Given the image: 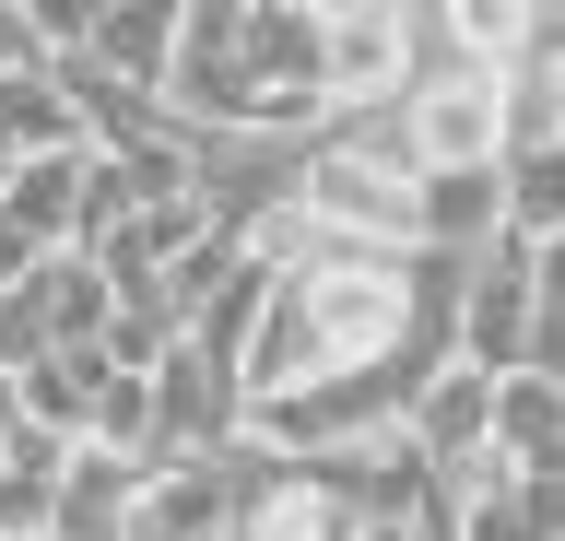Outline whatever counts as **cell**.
Wrapping results in <instances>:
<instances>
[{
    "instance_id": "6da1fadb",
    "label": "cell",
    "mask_w": 565,
    "mask_h": 541,
    "mask_svg": "<svg viewBox=\"0 0 565 541\" xmlns=\"http://www.w3.org/2000/svg\"><path fill=\"white\" fill-rule=\"evenodd\" d=\"M459 271L424 248H330L271 283V318L247 342V424L307 389H424L448 365Z\"/></svg>"
},
{
    "instance_id": "7a4b0ae2",
    "label": "cell",
    "mask_w": 565,
    "mask_h": 541,
    "mask_svg": "<svg viewBox=\"0 0 565 541\" xmlns=\"http://www.w3.org/2000/svg\"><path fill=\"white\" fill-rule=\"evenodd\" d=\"M342 248H413V213H424V165L401 142V107L388 118H330L307 142V188H295Z\"/></svg>"
},
{
    "instance_id": "3957f363",
    "label": "cell",
    "mask_w": 565,
    "mask_h": 541,
    "mask_svg": "<svg viewBox=\"0 0 565 541\" xmlns=\"http://www.w3.org/2000/svg\"><path fill=\"white\" fill-rule=\"evenodd\" d=\"M401 142H413L424 177H483V165H507V72L448 59L436 12H424V83L401 95Z\"/></svg>"
},
{
    "instance_id": "277c9868",
    "label": "cell",
    "mask_w": 565,
    "mask_h": 541,
    "mask_svg": "<svg viewBox=\"0 0 565 541\" xmlns=\"http://www.w3.org/2000/svg\"><path fill=\"white\" fill-rule=\"evenodd\" d=\"M318 83L330 118H388L424 83V0H318Z\"/></svg>"
},
{
    "instance_id": "5b68a950",
    "label": "cell",
    "mask_w": 565,
    "mask_h": 541,
    "mask_svg": "<svg viewBox=\"0 0 565 541\" xmlns=\"http://www.w3.org/2000/svg\"><path fill=\"white\" fill-rule=\"evenodd\" d=\"M106 329H118V283L71 248V259H47L35 283L0 294V377H24V365H47V354H83Z\"/></svg>"
},
{
    "instance_id": "8992f818",
    "label": "cell",
    "mask_w": 565,
    "mask_h": 541,
    "mask_svg": "<svg viewBox=\"0 0 565 541\" xmlns=\"http://www.w3.org/2000/svg\"><path fill=\"white\" fill-rule=\"evenodd\" d=\"M448 354L483 365V377H519V365L542 354V271H530V236H507V248H483L471 271H459Z\"/></svg>"
},
{
    "instance_id": "52a82bcc",
    "label": "cell",
    "mask_w": 565,
    "mask_h": 541,
    "mask_svg": "<svg viewBox=\"0 0 565 541\" xmlns=\"http://www.w3.org/2000/svg\"><path fill=\"white\" fill-rule=\"evenodd\" d=\"M166 118L177 130H259L247 95V0H189V36L166 72Z\"/></svg>"
},
{
    "instance_id": "ba28073f",
    "label": "cell",
    "mask_w": 565,
    "mask_h": 541,
    "mask_svg": "<svg viewBox=\"0 0 565 541\" xmlns=\"http://www.w3.org/2000/svg\"><path fill=\"white\" fill-rule=\"evenodd\" d=\"M247 447V377L201 342L153 365V459H236Z\"/></svg>"
},
{
    "instance_id": "9c48e42d",
    "label": "cell",
    "mask_w": 565,
    "mask_h": 541,
    "mask_svg": "<svg viewBox=\"0 0 565 541\" xmlns=\"http://www.w3.org/2000/svg\"><path fill=\"white\" fill-rule=\"evenodd\" d=\"M236 483H247V495H236V541H365L353 495H342L318 459H282V447H259V435H247Z\"/></svg>"
},
{
    "instance_id": "30bf717a",
    "label": "cell",
    "mask_w": 565,
    "mask_h": 541,
    "mask_svg": "<svg viewBox=\"0 0 565 541\" xmlns=\"http://www.w3.org/2000/svg\"><path fill=\"white\" fill-rule=\"evenodd\" d=\"M494 389H507V377H483V365H459V354L424 377V400H413V447L436 459V495H448L471 459H494Z\"/></svg>"
},
{
    "instance_id": "8fae6325",
    "label": "cell",
    "mask_w": 565,
    "mask_h": 541,
    "mask_svg": "<svg viewBox=\"0 0 565 541\" xmlns=\"http://www.w3.org/2000/svg\"><path fill=\"white\" fill-rule=\"evenodd\" d=\"M177 36H189V0H106V12H95V36H83V59H95L106 83H141V95H166Z\"/></svg>"
},
{
    "instance_id": "7c38bea8",
    "label": "cell",
    "mask_w": 565,
    "mask_h": 541,
    "mask_svg": "<svg viewBox=\"0 0 565 541\" xmlns=\"http://www.w3.org/2000/svg\"><path fill=\"white\" fill-rule=\"evenodd\" d=\"M12 389H24V424L71 435V447H95V412H106V389H118V354H106V342H83V354H47V365H24Z\"/></svg>"
},
{
    "instance_id": "4fadbf2b",
    "label": "cell",
    "mask_w": 565,
    "mask_h": 541,
    "mask_svg": "<svg viewBox=\"0 0 565 541\" xmlns=\"http://www.w3.org/2000/svg\"><path fill=\"white\" fill-rule=\"evenodd\" d=\"M494 459L507 470H565V389L542 365H519V377L494 389Z\"/></svg>"
},
{
    "instance_id": "5bb4252c",
    "label": "cell",
    "mask_w": 565,
    "mask_h": 541,
    "mask_svg": "<svg viewBox=\"0 0 565 541\" xmlns=\"http://www.w3.org/2000/svg\"><path fill=\"white\" fill-rule=\"evenodd\" d=\"M459 541H565V470H507L459 506Z\"/></svg>"
},
{
    "instance_id": "9a60e30c",
    "label": "cell",
    "mask_w": 565,
    "mask_h": 541,
    "mask_svg": "<svg viewBox=\"0 0 565 541\" xmlns=\"http://www.w3.org/2000/svg\"><path fill=\"white\" fill-rule=\"evenodd\" d=\"M436 36H448V59H471V72H519L530 59V0H448Z\"/></svg>"
},
{
    "instance_id": "2e32d148",
    "label": "cell",
    "mask_w": 565,
    "mask_h": 541,
    "mask_svg": "<svg viewBox=\"0 0 565 541\" xmlns=\"http://www.w3.org/2000/svg\"><path fill=\"white\" fill-rule=\"evenodd\" d=\"M507 224H519L530 248L565 236V142L554 153H507Z\"/></svg>"
},
{
    "instance_id": "e0dca14e",
    "label": "cell",
    "mask_w": 565,
    "mask_h": 541,
    "mask_svg": "<svg viewBox=\"0 0 565 541\" xmlns=\"http://www.w3.org/2000/svg\"><path fill=\"white\" fill-rule=\"evenodd\" d=\"M365 541H459V506L436 495V506H413V518H388V530H365Z\"/></svg>"
},
{
    "instance_id": "ac0fdd59",
    "label": "cell",
    "mask_w": 565,
    "mask_h": 541,
    "mask_svg": "<svg viewBox=\"0 0 565 541\" xmlns=\"http://www.w3.org/2000/svg\"><path fill=\"white\" fill-rule=\"evenodd\" d=\"M530 59H554V72H565V0H530Z\"/></svg>"
},
{
    "instance_id": "d6986e66",
    "label": "cell",
    "mask_w": 565,
    "mask_h": 541,
    "mask_svg": "<svg viewBox=\"0 0 565 541\" xmlns=\"http://www.w3.org/2000/svg\"><path fill=\"white\" fill-rule=\"evenodd\" d=\"M530 271H542V318H565V236H542V248H530Z\"/></svg>"
},
{
    "instance_id": "ffe728a7",
    "label": "cell",
    "mask_w": 565,
    "mask_h": 541,
    "mask_svg": "<svg viewBox=\"0 0 565 541\" xmlns=\"http://www.w3.org/2000/svg\"><path fill=\"white\" fill-rule=\"evenodd\" d=\"M12 424H24V389H12V377H0V447H12Z\"/></svg>"
}]
</instances>
